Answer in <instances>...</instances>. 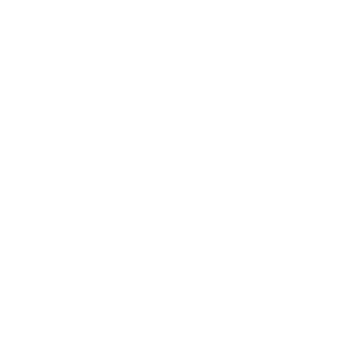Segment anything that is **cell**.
<instances>
[]
</instances>
